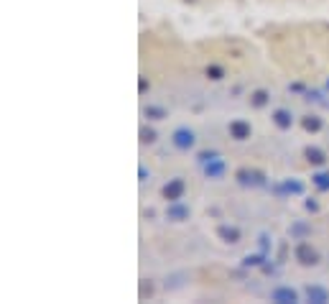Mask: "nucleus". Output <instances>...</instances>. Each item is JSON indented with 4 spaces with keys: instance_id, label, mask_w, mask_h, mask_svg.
Instances as JSON below:
<instances>
[{
    "instance_id": "14",
    "label": "nucleus",
    "mask_w": 329,
    "mask_h": 304,
    "mask_svg": "<svg viewBox=\"0 0 329 304\" xmlns=\"http://www.w3.org/2000/svg\"><path fill=\"white\" fill-rule=\"evenodd\" d=\"M311 182L316 189H322V192H329V172H319L311 176Z\"/></svg>"
},
{
    "instance_id": "17",
    "label": "nucleus",
    "mask_w": 329,
    "mask_h": 304,
    "mask_svg": "<svg viewBox=\"0 0 329 304\" xmlns=\"http://www.w3.org/2000/svg\"><path fill=\"white\" fill-rule=\"evenodd\" d=\"M145 118L164 120V118H166V110H164V108H156V105H148V108H145Z\"/></svg>"
},
{
    "instance_id": "19",
    "label": "nucleus",
    "mask_w": 329,
    "mask_h": 304,
    "mask_svg": "<svg viewBox=\"0 0 329 304\" xmlns=\"http://www.w3.org/2000/svg\"><path fill=\"white\" fill-rule=\"evenodd\" d=\"M263 258H266V253H255V256H245V266H260L263 263Z\"/></svg>"
},
{
    "instance_id": "7",
    "label": "nucleus",
    "mask_w": 329,
    "mask_h": 304,
    "mask_svg": "<svg viewBox=\"0 0 329 304\" xmlns=\"http://www.w3.org/2000/svg\"><path fill=\"white\" fill-rule=\"evenodd\" d=\"M166 217L168 220H186L189 217V207L181 205V202H168V210H166Z\"/></svg>"
},
{
    "instance_id": "12",
    "label": "nucleus",
    "mask_w": 329,
    "mask_h": 304,
    "mask_svg": "<svg viewBox=\"0 0 329 304\" xmlns=\"http://www.w3.org/2000/svg\"><path fill=\"white\" fill-rule=\"evenodd\" d=\"M276 192H281V195H301L304 192V184L296 182V179H286L281 187H276Z\"/></svg>"
},
{
    "instance_id": "15",
    "label": "nucleus",
    "mask_w": 329,
    "mask_h": 304,
    "mask_svg": "<svg viewBox=\"0 0 329 304\" xmlns=\"http://www.w3.org/2000/svg\"><path fill=\"white\" fill-rule=\"evenodd\" d=\"M309 225H306V222H293L291 225V235H293V238H304V235H309Z\"/></svg>"
},
{
    "instance_id": "20",
    "label": "nucleus",
    "mask_w": 329,
    "mask_h": 304,
    "mask_svg": "<svg viewBox=\"0 0 329 304\" xmlns=\"http://www.w3.org/2000/svg\"><path fill=\"white\" fill-rule=\"evenodd\" d=\"M217 156H220L217 151H202V153L197 156V159H199V164L204 166V164H207V161H212V159H217Z\"/></svg>"
},
{
    "instance_id": "2",
    "label": "nucleus",
    "mask_w": 329,
    "mask_h": 304,
    "mask_svg": "<svg viewBox=\"0 0 329 304\" xmlns=\"http://www.w3.org/2000/svg\"><path fill=\"white\" fill-rule=\"evenodd\" d=\"M235 179L243 187H260V184H266V176L260 174V172H255V169H237Z\"/></svg>"
},
{
    "instance_id": "3",
    "label": "nucleus",
    "mask_w": 329,
    "mask_h": 304,
    "mask_svg": "<svg viewBox=\"0 0 329 304\" xmlns=\"http://www.w3.org/2000/svg\"><path fill=\"white\" fill-rule=\"evenodd\" d=\"M171 141H174L176 149L189 151L191 146L197 143V136H194V130H189V128H176V130H174V136H171Z\"/></svg>"
},
{
    "instance_id": "18",
    "label": "nucleus",
    "mask_w": 329,
    "mask_h": 304,
    "mask_svg": "<svg viewBox=\"0 0 329 304\" xmlns=\"http://www.w3.org/2000/svg\"><path fill=\"white\" fill-rule=\"evenodd\" d=\"M266 103H268V92H266V89H255V92H253V105L263 108Z\"/></svg>"
},
{
    "instance_id": "16",
    "label": "nucleus",
    "mask_w": 329,
    "mask_h": 304,
    "mask_svg": "<svg viewBox=\"0 0 329 304\" xmlns=\"http://www.w3.org/2000/svg\"><path fill=\"white\" fill-rule=\"evenodd\" d=\"M304 128L309 130V133H316V130L322 128V120L314 118V115H306V118H304Z\"/></svg>"
},
{
    "instance_id": "10",
    "label": "nucleus",
    "mask_w": 329,
    "mask_h": 304,
    "mask_svg": "<svg viewBox=\"0 0 329 304\" xmlns=\"http://www.w3.org/2000/svg\"><path fill=\"white\" fill-rule=\"evenodd\" d=\"M273 123L281 128V130H288L291 126H293V118H291V112L288 110H283V108H278L276 112H273Z\"/></svg>"
},
{
    "instance_id": "22",
    "label": "nucleus",
    "mask_w": 329,
    "mask_h": 304,
    "mask_svg": "<svg viewBox=\"0 0 329 304\" xmlns=\"http://www.w3.org/2000/svg\"><path fill=\"white\" fill-rule=\"evenodd\" d=\"M207 74L212 77V80H222V69H220V66H209Z\"/></svg>"
},
{
    "instance_id": "5",
    "label": "nucleus",
    "mask_w": 329,
    "mask_h": 304,
    "mask_svg": "<svg viewBox=\"0 0 329 304\" xmlns=\"http://www.w3.org/2000/svg\"><path fill=\"white\" fill-rule=\"evenodd\" d=\"M270 299H273L276 304H296L299 294L291 286H276L273 291H270Z\"/></svg>"
},
{
    "instance_id": "4",
    "label": "nucleus",
    "mask_w": 329,
    "mask_h": 304,
    "mask_svg": "<svg viewBox=\"0 0 329 304\" xmlns=\"http://www.w3.org/2000/svg\"><path fill=\"white\" fill-rule=\"evenodd\" d=\"M184 189H186V184H184V179H171L164 189H161V195H164V199H168V202H179L181 197H184Z\"/></svg>"
},
{
    "instance_id": "24",
    "label": "nucleus",
    "mask_w": 329,
    "mask_h": 304,
    "mask_svg": "<svg viewBox=\"0 0 329 304\" xmlns=\"http://www.w3.org/2000/svg\"><path fill=\"white\" fill-rule=\"evenodd\" d=\"M327 85H329V82H327Z\"/></svg>"
},
{
    "instance_id": "1",
    "label": "nucleus",
    "mask_w": 329,
    "mask_h": 304,
    "mask_svg": "<svg viewBox=\"0 0 329 304\" xmlns=\"http://www.w3.org/2000/svg\"><path fill=\"white\" fill-rule=\"evenodd\" d=\"M293 256H296V261H299L301 266H316V263H319V251H316L311 243H304V240L296 245Z\"/></svg>"
},
{
    "instance_id": "21",
    "label": "nucleus",
    "mask_w": 329,
    "mask_h": 304,
    "mask_svg": "<svg viewBox=\"0 0 329 304\" xmlns=\"http://www.w3.org/2000/svg\"><path fill=\"white\" fill-rule=\"evenodd\" d=\"M141 141H145V143H153V141H156V130H151V128H143V130H141Z\"/></svg>"
},
{
    "instance_id": "11",
    "label": "nucleus",
    "mask_w": 329,
    "mask_h": 304,
    "mask_svg": "<svg viewBox=\"0 0 329 304\" xmlns=\"http://www.w3.org/2000/svg\"><path fill=\"white\" fill-rule=\"evenodd\" d=\"M306 297H309V302H314V304H327L329 302V291L322 289V286H309L306 289Z\"/></svg>"
},
{
    "instance_id": "9",
    "label": "nucleus",
    "mask_w": 329,
    "mask_h": 304,
    "mask_svg": "<svg viewBox=\"0 0 329 304\" xmlns=\"http://www.w3.org/2000/svg\"><path fill=\"white\" fill-rule=\"evenodd\" d=\"M217 235H220L225 243H237V240H240V230H237L235 225H220Z\"/></svg>"
},
{
    "instance_id": "13",
    "label": "nucleus",
    "mask_w": 329,
    "mask_h": 304,
    "mask_svg": "<svg viewBox=\"0 0 329 304\" xmlns=\"http://www.w3.org/2000/svg\"><path fill=\"white\" fill-rule=\"evenodd\" d=\"M304 156H306V161H309V164H316V166H322V164L327 161L324 151H322V149H316V146H309V149L304 151Z\"/></svg>"
},
{
    "instance_id": "23",
    "label": "nucleus",
    "mask_w": 329,
    "mask_h": 304,
    "mask_svg": "<svg viewBox=\"0 0 329 304\" xmlns=\"http://www.w3.org/2000/svg\"><path fill=\"white\" fill-rule=\"evenodd\" d=\"M316 207H319V205H316V202H314V199H306V210H311V212H316Z\"/></svg>"
},
{
    "instance_id": "6",
    "label": "nucleus",
    "mask_w": 329,
    "mask_h": 304,
    "mask_svg": "<svg viewBox=\"0 0 329 304\" xmlns=\"http://www.w3.org/2000/svg\"><path fill=\"white\" fill-rule=\"evenodd\" d=\"M230 136H232L235 141L250 138V123H245V120H232V123H230Z\"/></svg>"
},
{
    "instance_id": "8",
    "label": "nucleus",
    "mask_w": 329,
    "mask_h": 304,
    "mask_svg": "<svg viewBox=\"0 0 329 304\" xmlns=\"http://www.w3.org/2000/svg\"><path fill=\"white\" fill-rule=\"evenodd\" d=\"M204 174H207V179H220L222 174H225V161L220 159H212V161H207L204 164Z\"/></svg>"
}]
</instances>
